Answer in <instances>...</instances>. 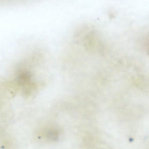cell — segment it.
<instances>
[{
	"label": "cell",
	"mask_w": 149,
	"mask_h": 149,
	"mask_svg": "<svg viewBox=\"0 0 149 149\" xmlns=\"http://www.w3.org/2000/svg\"><path fill=\"white\" fill-rule=\"evenodd\" d=\"M56 136L57 135H56V133L54 132L53 131L49 132L48 133V136L50 139H56Z\"/></svg>",
	"instance_id": "2"
},
{
	"label": "cell",
	"mask_w": 149,
	"mask_h": 149,
	"mask_svg": "<svg viewBox=\"0 0 149 149\" xmlns=\"http://www.w3.org/2000/svg\"><path fill=\"white\" fill-rule=\"evenodd\" d=\"M32 79V74L27 71H23L21 72L17 78V82L19 84L22 86H26L27 88L29 87L31 88L32 86L31 83Z\"/></svg>",
	"instance_id": "1"
}]
</instances>
